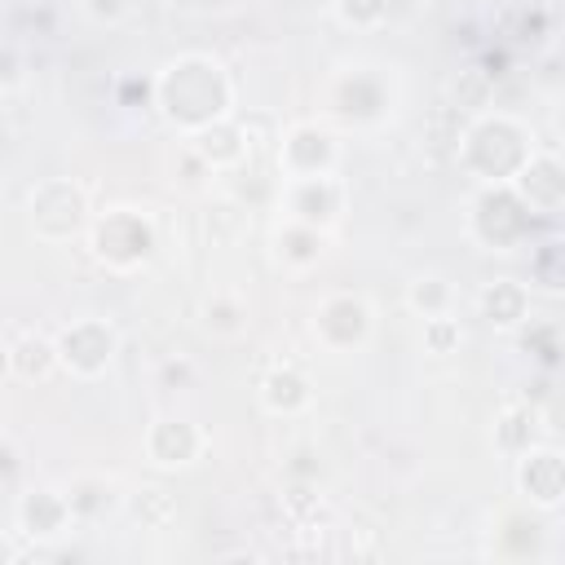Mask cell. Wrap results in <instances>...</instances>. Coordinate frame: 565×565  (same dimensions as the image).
Wrapping results in <instances>:
<instances>
[{"mask_svg":"<svg viewBox=\"0 0 565 565\" xmlns=\"http://www.w3.org/2000/svg\"><path fill=\"white\" fill-rule=\"evenodd\" d=\"M154 106L177 132L194 137L234 115V79L212 53H181L154 75Z\"/></svg>","mask_w":565,"mask_h":565,"instance_id":"cell-1","label":"cell"},{"mask_svg":"<svg viewBox=\"0 0 565 565\" xmlns=\"http://www.w3.org/2000/svg\"><path fill=\"white\" fill-rule=\"evenodd\" d=\"M530 207L521 203V194L512 185H481L477 199H472V212H468V225H472V238L490 252H508L516 247L525 234H530Z\"/></svg>","mask_w":565,"mask_h":565,"instance_id":"cell-5","label":"cell"},{"mask_svg":"<svg viewBox=\"0 0 565 565\" xmlns=\"http://www.w3.org/2000/svg\"><path fill=\"white\" fill-rule=\"evenodd\" d=\"M477 309L494 331H516L530 318V291L516 278H490L477 296Z\"/></svg>","mask_w":565,"mask_h":565,"instance_id":"cell-18","label":"cell"},{"mask_svg":"<svg viewBox=\"0 0 565 565\" xmlns=\"http://www.w3.org/2000/svg\"><path fill=\"white\" fill-rule=\"evenodd\" d=\"M26 225L40 243H71L88 225V194L75 177H49L26 194Z\"/></svg>","mask_w":565,"mask_h":565,"instance_id":"cell-4","label":"cell"},{"mask_svg":"<svg viewBox=\"0 0 565 565\" xmlns=\"http://www.w3.org/2000/svg\"><path fill=\"white\" fill-rule=\"evenodd\" d=\"M9 375L22 380V384H44L62 371V358H57V335H44V331H26V335H13L9 340Z\"/></svg>","mask_w":565,"mask_h":565,"instance_id":"cell-16","label":"cell"},{"mask_svg":"<svg viewBox=\"0 0 565 565\" xmlns=\"http://www.w3.org/2000/svg\"><path fill=\"white\" fill-rule=\"evenodd\" d=\"M163 380H168V384H172V380H177V384H181V380L190 384V380H194V366H190L185 358H181V362H168V366H163Z\"/></svg>","mask_w":565,"mask_h":565,"instance_id":"cell-37","label":"cell"},{"mask_svg":"<svg viewBox=\"0 0 565 565\" xmlns=\"http://www.w3.org/2000/svg\"><path fill=\"white\" fill-rule=\"evenodd\" d=\"M159 247V234H154V221L137 207H110L93 221L88 230V252L115 269V274H128V269H141Z\"/></svg>","mask_w":565,"mask_h":565,"instance_id":"cell-3","label":"cell"},{"mask_svg":"<svg viewBox=\"0 0 565 565\" xmlns=\"http://www.w3.org/2000/svg\"><path fill=\"white\" fill-rule=\"evenodd\" d=\"M66 499L75 508V521H97V516H106L115 508V486L106 477H97V472H84V477H75L66 486Z\"/></svg>","mask_w":565,"mask_h":565,"instance_id":"cell-22","label":"cell"},{"mask_svg":"<svg viewBox=\"0 0 565 565\" xmlns=\"http://www.w3.org/2000/svg\"><path fill=\"white\" fill-rule=\"evenodd\" d=\"M521 340H525V349H530L543 366H556V362H561V353H565L561 331H556V327H547V322H543V327H534V331H525Z\"/></svg>","mask_w":565,"mask_h":565,"instance_id":"cell-29","label":"cell"},{"mask_svg":"<svg viewBox=\"0 0 565 565\" xmlns=\"http://www.w3.org/2000/svg\"><path fill=\"white\" fill-rule=\"evenodd\" d=\"M18 468H22L18 441H13V437H4V446H0V477H4V486H9V490H13V481H18Z\"/></svg>","mask_w":565,"mask_h":565,"instance_id":"cell-35","label":"cell"},{"mask_svg":"<svg viewBox=\"0 0 565 565\" xmlns=\"http://www.w3.org/2000/svg\"><path fill=\"white\" fill-rule=\"evenodd\" d=\"M516 490L534 508H556L565 499V455L552 446H530L516 455Z\"/></svg>","mask_w":565,"mask_h":565,"instance_id":"cell-13","label":"cell"},{"mask_svg":"<svg viewBox=\"0 0 565 565\" xmlns=\"http://www.w3.org/2000/svg\"><path fill=\"white\" fill-rule=\"evenodd\" d=\"M79 9L97 26H119L128 18V0H79Z\"/></svg>","mask_w":565,"mask_h":565,"instance_id":"cell-32","label":"cell"},{"mask_svg":"<svg viewBox=\"0 0 565 565\" xmlns=\"http://www.w3.org/2000/svg\"><path fill=\"white\" fill-rule=\"evenodd\" d=\"M322 252H327V230H318V225H305V221H282L278 225V234H274V256H278V265H287V269H296V274H305V269H313L318 260H322Z\"/></svg>","mask_w":565,"mask_h":565,"instance_id":"cell-19","label":"cell"},{"mask_svg":"<svg viewBox=\"0 0 565 565\" xmlns=\"http://www.w3.org/2000/svg\"><path fill=\"white\" fill-rule=\"evenodd\" d=\"M534 433H539V415L530 406H508L499 415V424H494V446L508 459H516V455H525L534 446Z\"/></svg>","mask_w":565,"mask_h":565,"instance_id":"cell-23","label":"cell"},{"mask_svg":"<svg viewBox=\"0 0 565 565\" xmlns=\"http://www.w3.org/2000/svg\"><path fill=\"white\" fill-rule=\"evenodd\" d=\"M141 446H146V459H150L154 468L177 472V468H190V463L203 459L207 433H203L194 419L168 415V419H154V424L146 428V441H141Z\"/></svg>","mask_w":565,"mask_h":565,"instance_id":"cell-11","label":"cell"},{"mask_svg":"<svg viewBox=\"0 0 565 565\" xmlns=\"http://www.w3.org/2000/svg\"><path fill=\"white\" fill-rule=\"evenodd\" d=\"M530 278L543 287V291H565V243H543L530 260Z\"/></svg>","mask_w":565,"mask_h":565,"instance_id":"cell-26","label":"cell"},{"mask_svg":"<svg viewBox=\"0 0 565 565\" xmlns=\"http://www.w3.org/2000/svg\"><path fill=\"white\" fill-rule=\"evenodd\" d=\"M282 503H287V516H291V521H309V512H318V508H322V499L313 494V486H309V481H296V486L287 490V499H282Z\"/></svg>","mask_w":565,"mask_h":565,"instance_id":"cell-33","label":"cell"},{"mask_svg":"<svg viewBox=\"0 0 565 565\" xmlns=\"http://www.w3.org/2000/svg\"><path fill=\"white\" fill-rule=\"evenodd\" d=\"M18 79H22V57H18V44L9 40V44H4V75H0V84L13 93V88H18Z\"/></svg>","mask_w":565,"mask_h":565,"instance_id":"cell-36","label":"cell"},{"mask_svg":"<svg viewBox=\"0 0 565 565\" xmlns=\"http://www.w3.org/2000/svg\"><path fill=\"white\" fill-rule=\"evenodd\" d=\"M207 221H216V225H221L216 238L230 243V238H238V230H243V207H238V203H221V207H212Z\"/></svg>","mask_w":565,"mask_h":565,"instance_id":"cell-34","label":"cell"},{"mask_svg":"<svg viewBox=\"0 0 565 565\" xmlns=\"http://www.w3.org/2000/svg\"><path fill=\"white\" fill-rule=\"evenodd\" d=\"M282 207L291 221L331 230L344 212V181L335 172L327 177H282Z\"/></svg>","mask_w":565,"mask_h":565,"instance_id":"cell-9","label":"cell"},{"mask_svg":"<svg viewBox=\"0 0 565 565\" xmlns=\"http://www.w3.org/2000/svg\"><path fill=\"white\" fill-rule=\"evenodd\" d=\"M256 402H260L269 415L291 419V415H300V411L313 402L309 375H305L300 366H274V371L260 375V384H256Z\"/></svg>","mask_w":565,"mask_h":565,"instance_id":"cell-17","label":"cell"},{"mask_svg":"<svg viewBox=\"0 0 565 565\" xmlns=\"http://www.w3.org/2000/svg\"><path fill=\"white\" fill-rule=\"evenodd\" d=\"M331 9L353 31H375L388 18V0H331Z\"/></svg>","mask_w":565,"mask_h":565,"instance_id":"cell-28","label":"cell"},{"mask_svg":"<svg viewBox=\"0 0 565 565\" xmlns=\"http://www.w3.org/2000/svg\"><path fill=\"white\" fill-rule=\"evenodd\" d=\"M406 309L419 313V318L455 313V282L446 274H415L406 282Z\"/></svg>","mask_w":565,"mask_h":565,"instance_id":"cell-20","label":"cell"},{"mask_svg":"<svg viewBox=\"0 0 565 565\" xmlns=\"http://www.w3.org/2000/svg\"><path fill=\"white\" fill-rule=\"evenodd\" d=\"M331 115L344 124H380L388 115V88L375 71H344L331 79Z\"/></svg>","mask_w":565,"mask_h":565,"instance_id":"cell-10","label":"cell"},{"mask_svg":"<svg viewBox=\"0 0 565 565\" xmlns=\"http://www.w3.org/2000/svg\"><path fill=\"white\" fill-rule=\"evenodd\" d=\"M128 516L141 530H168L177 521V499L163 486H141V490L128 494Z\"/></svg>","mask_w":565,"mask_h":565,"instance_id":"cell-24","label":"cell"},{"mask_svg":"<svg viewBox=\"0 0 565 565\" xmlns=\"http://www.w3.org/2000/svg\"><path fill=\"white\" fill-rule=\"evenodd\" d=\"M534 137L521 119L512 115H472V124H463V137L455 146L459 163L468 177H477L481 185H512L516 172L530 163L534 154Z\"/></svg>","mask_w":565,"mask_h":565,"instance_id":"cell-2","label":"cell"},{"mask_svg":"<svg viewBox=\"0 0 565 565\" xmlns=\"http://www.w3.org/2000/svg\"><path fill=\"white\" fill-rule=\"evenodd\" d=\"M375 331V309L358 291H331L313 309V335L327 353H353L371 340Z\"/></svg>","mask_w":565,"mask_h":565,"instance_id":"cell-7","label":"cell"},{"mask_svg":"<svg viewBox=\"0 0 565 565\" xmlns=\"http://www.w3.org/2000/svg\"><path fill=\"white\" fill-rule=\"evenodd\" d=\"M490 97H494V79L486 71H459L446 88V106H455L459 115H486Z\"/></svg>","mask_w":565,"mask_h":565,"instance_id":"cell-25","label":"cell"},{"mask_svg":"<svg viewBox=\"0 0 565 565\" xmlns=\"http://www.w3.org/2000/svg\"><path fill=\"white\" fill-rule=\"evenodd\" d=\"M13 521H18V534L35 539V543H49L57 534H66V525L75 521V508L66 499V490H49V486H31L26 494H18L13 503Z\"/></svg>","mask_w":565,"mask_h":565,"instance_id":"cell-12","label":"cell"},{"mask_svg":"<svg viewBox=\"0 0 565 565\" xmlns=\"http://www.w3.org/2000/svg\"><path fill=\"white\" fill-rule=\"evenodd\" d=\"M190 146L212 163V172H238L252 154V137H247V124L243 119H216L207 128H199L190 137Z\"/></svg>","mask_w":565,"mask_h":565,"instance_id":"cell-15","label":"cell"},{"mask_svg":"<svg viewBox=\"0 0 565 565\" xmlns=\"http://www.w3.org/2000/svg\"><path fill=\"white\" fill-rule=\"evenodd\" d=\"M278 172L282 177H327L340 163V141L322 124H291L278 137Z\"/></svg>","mask_w":565,"mask_h":565,"instance_id":"cell-8","label":"cell"},{"mask_svg":"<svg viewBox=\"0 0 565 565\" xmlns=\"http://www.w3.org/2000/svg\"><path fill=\"white\" fill-rule=\"evenodd\" d=\"M534 415H539V433H547V437H565V388H561V393H547L543 406H539Z\"/></svg>","mask_w":565,"mask_h":565,"instance_id":"cell-31","label":"cell"},{"mask_svg":"<svg viewBox=\"0 0 565 565\" xmlns=\"http://www.w3.org/2000/svg\"><path fill=\"white\" fill-rule=\"evenodd\" d=\"M512 190L521 194V203L530 212H556V207H565V163L552 150H534L530 163L516 172Z\"/></svg>","mask_w":565,"mask_h":565,"instance_id":"cell-14","label":"cell"},{"mask_svg":"<svg viewBox=\"0 0 565 565\" xmlns=\"http://www.w3.org/2000/svg\"><path fill=\"white\" fill-rule=\"evenodd\" d=\"M203 331L216 340H238L247 331V305L230 291H212L203 300Z\"/></svg>","mask_w":565,"mask_h":565,"instance_id":"cell-21","label":"cell"},{"mask_svg":"<svg viewBox=\"0 0 565 565\" xmlns=\"http://www.w3.org/2000/svg\"><path fill=\"white\" fill-rule=\"evenodd\" d=\"M190 4H203V0H190Z\"/></svg>","mask_w":565,"mask_h":565,"instance_id":"cell-38","label":"cell"},{"mask_svg":"<svg viewBox=\"0 0 565 565\" xmlns=\"http://www.w3.org/2000/svg\"><path fill=\"white\" fill-rule=\"evenodd\" d=\"M419 340H424V349H428V353L446 358V353H455V349L463 344V327H459V318H455V313H437V318H424Z\"/></svg>","mask_w":565,"mask_h":565,"instance_id":"cell-27","label":"cell"},{"mask_svg":"<svg viewBox=\"0 0 565 565\" xmlns=\"http://www.w3.org/2000/svg\"><path fill=\"white\" fill-rule=\"evenodd\" d=\"M57 335V358H62V371L75 375V380H97L106 375V366L115 362L119 353V331L106 322V318H71L66 327L53 331Z\"/></svg>","mask_w":565,"mask_h":565,"instance_id":"cell-6","label":"cell"},{"mask_svg":"<svg viewBox=\"0 0 565 565\" xmlns=\"http://www.w3.org/2000/svg\"><path fill=\"white\" fill-rule=\"evenodd\" d=\"M177 168H181V181H185V185H203L207 177H216V172H212V163H207V159H203V154H199L190 141L177 150V159H172V172H177Z\"/></svg>","mask_w":565,"mask_h":565,"instance_id":"cell-30","label":"cell"}]
</instances>
